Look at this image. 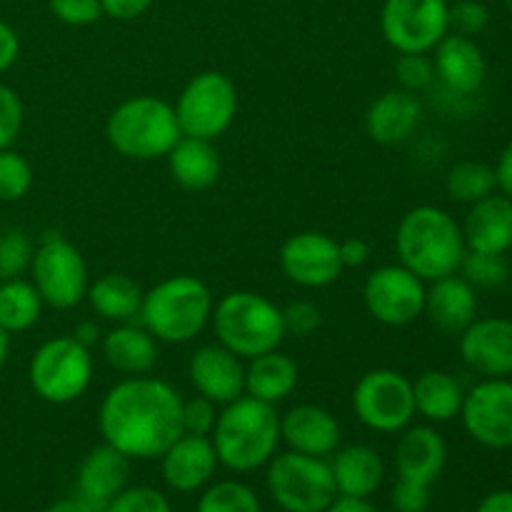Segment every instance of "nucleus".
<instances>
[{"label":"nucleus","instance_id":"obj_25","mask_svg":"<svg viewBox=\"0 0 512 512\" xmlns=\"http://www.w3.org/2000/svg\"><path fill=\"white\" fill-rule=\"evenodd\" d=\"M463 238L468 250L475 253H508L512 248V200L508 195L493 193L470 205Z\"/></svg>","mask_w":512,"mask_h":512},{"label":"nucleus","instance_id":"obj_54","mask_svg":"<svg viewBox=\"0 0 512 512\" xmlns=\"http://www.w3.org/2000/svg\"><path fill=\"white\" fill-rule=\"evenodd\" d=\"M8 355H10V333H5V330L0 328V370H3L5 363H8Z\"/></svg>","mask_w":512,"mask_h":512},{"label":"nucleus","instance_id":"obj_19","mask_svg":"<svg viewBox=\"0 0 512 512\" xmlns=\"http://www.w3.org/2000/svg\"><path fill=\"white\" fill-rule=\"evenodd\" d=\"M433 53L435 80H440L453 95H475L485 85L488 63L473 38L448 33L435 45Z\"/></svg>","mask_w":512,"mask_h":512},{"label":"nucleus","instance_id":"obj_40","mask_svg":"<svg viewBox=\"0 0 512 512\" xmlns=\"http://www.w3.org/2000/svg\"><path fill=\"white\" fill-rule=\"evenodd\" d=\"M25 108L20 95L10 85L0 83V150L10 148L23 130Z\"/></svg>","mask_w":512,"mask_h":512},{"label":"nucleus","instance_id":"obj_22","mask_svg":"<svg viewBox=\"0 0 512 512\" xmlns=\"http://www.w3.org/2000/svg\"><path fill=\"white\" fill-rule=\"evenodd\" d=\"M448 463V445L443 435L430 425H413L400 430L395 445V468L400 478L433 485Z\"/></svg>","mask_w":512,"mask_h":512},{"label":"nucleus","instance_id":"obj_14","mask_svg":"<svg viewBox=\"0 0 512 512\" xmlns=\"http://www.w3.org/2000/svg\"><path fill=\"white\" fill-rule=\"evenodd\" d=\"M465 430L490 450L512 448V380L485 378L465 393L460 408Z\"/></svg>","mask_w":512,"mask_h":512},{"label":"nucleus","instance_id":"obj_9","mask_svg":"<svg viewBox=\"0 0 512 512\" xmlns=\"http://www.w3.org/2000/svg\"><path fill=\"white\" fill-rule=\"evenodd\" d=\"M30 273L43 303L53 310H73L88 295L90 278L83 253L55 230L35 245Z\"/></svg>","mask_w":512,"mask_h":512},{"label":"nucleus","instance_id":"obj_12","mask_svg":"<svg viewBox=\"0 0 512 512\" xmlns=\"http://www.w3.org/2000/svg\"><path fill=\"white\" fill-rule=\"evenodd\" d=\"M448 0H385L380 30L398 53H433L450 33Z\"/></svg>","mask_w":512,"mask_h":512},{"label":"nucleus","instance_id":"obj_18","mask_svg":"<svg viewBox=\"0 0 512 512\" xmlns=\"http://www.w3.org/2000/svg\"><path fill=\"white\" fill-rule=\"evenodd\" d=\"M218 465L220 460L213 440L205 435L183 433L160 455L163 480L175 493H195V490L208 488Z\"/></svg>","mask_w":512,"mask_h":512},{"label":"nucleus","instance_id":"obj_39","mask_svg":"<svg viewBox=\"0 0 512 512\" xmlns=\"http://www.w3.org/2000/svg\"><path fill=\"white\" fill-rule=\"evenodd\" d=\"M103 512H173L170 500L150 485H133L115 495Z\"/></svg>","mask_w":512,"mask_h":512},{"label":"nucleus","instance_id":"obj_53","mask_svg":"<svg viewBox=\"0 0 512 512\" xmlns=\"http://www.w3.org/2000/svg\"><path fill=\"white\" fill-rule=\"evenodd\" d=\"M73 338L78 340L80 345H85V348H93V345H98L100 340H103V333H100L98 323L95 320H83V323L75 325L73 330Z\"/></svg>","mask_w":512,"mask_h":512},{"label":"nucleus","instance_id":"obj_32","mask_svg":"<svg viewBox=\"0 0 512 512\" xmlns=\"http://www.w3.org/2000/svg\"><path fill=\"white\" fill-rule=\"evenodd\" d=\"M43 298L35 290L33 280L10 278L0 280V328L10 335L35 328L43 315Z\"/></svg>","mask_w":512,"mask_h":512},{"label":"nucleus","instance_id":"obj_42","mask_svg":"<svg viewBox=\"0 0 512 512\" xmlns=\"http://www.w3.org/2000/svg\"><path fill=\"white\" fill-rule=\"evenodd\" d=\"M218 420V405L213 400L195 395L193 400H183V433L205 435L210 438Z\"/></svg>","mask_w":512,"mask_h":512},{"label":"nucleus","instance_id":"obj_3","mask_svg":"<svg viewBox=\"0 0 512 512\" xmlns=\"http://www.w3.org/2000/svg\"><path fill=\"white\" fill-rule=\"evenodd\" d=\"M220 465L233 473H253L273 460L280 443V415L275 405L250 395L223 405L210 435Z\"/></svg>","mask_w":512,"mask_h":512},{"label":"nucleus","instance_id":"obj_23","mask_svg":"<svg viewBox=\"0 0 512 512\" xmlns=\"http://www.w3.org/2000/svg\"><path fill=\"white\" fill-rule=\"evenodd\" d=\"M420 118L423 105L418 93H408L403 88L385 90L365 113V133L378 145H400L418 130Z\"/></svg>","mask_w":512,"mask_h":512},{"label":"nucleus","instance_id":"obj_7","mask_svg":"<svg viewBox=\"0 0 512 512\" xmlns=\"http://www.w3.org/2000/svg\"><path fill=\"white\" fill-rule=\"evenodd\" d=\"M33 393L50 405H68L93 380V355L73 335L50 338L33 353L28 365Z\"/></svg>","mask_w":512,"mask_h":512},{"label":"nucleus","instance_id":"obj_29","mask_svg":"<svg viewBox=\"0 0 512 512\" xmlns=\"http://www.w3.org/2000/svg\"><path fill=\"white\" fill-rule=\"evenodd\" d=\"M298 378V363L280 348L270 350L250 360L245 368V395L268 405H278L293 395V390L298 388Z\"/></svg>","mask_w":512,"mask_h":512},{"label":"nucleus","instance_id":"obj_21","mask_svg":"<svg viewBox=\"0 0 512 512\" xmlns=\"http://www.w3.org/2000/svg\"><path fill=\"white\" fill-rule=\"evenodd\" d=\"M423 315L443 335H460L478 318V293L463 275H445L425 290Z\"/></svg>","mask_w":512,"mask_h":512},{"label":"nucleus","instance_id":"obj_30","mask_svg":"<svg viewBox=\"0 0 512 512\" xmlns=\"http://www.w3.org/2000/svg\"><path fill=\"white\" fill-rule=\"evenodd\" d=\"M145 290L125 273H105L88 285L85 300L98 318L110 323H133L140 315Z\"/></svg>","mask_w":512,"mask_h":512},{"label":"nucleus","instance_id":"obj_10","mask_svg":"<svg viewBox=\"0 0 512 512\" xmlns=\"http://www.w3.org/2000/svg\"><path fill=\"white\" fill-rule=\"evenodd\" d=\"M173 108L180 133L188 138L218 140L228 133L238 115V88L220 70H203L188 80Z\"/></svg>","mask_w":512,"mask_h":512},{"label":"nucleus","instance_id":"obj_55","mask_svg":"<svg viewBox=\"0 0 512 512\" xmlns=\"http://www.w3.org/2000/svg\"><path fill=\"white\" fill-rule=\"evenodd\" d=\"M505 8H508V13L512 15V0H505Z\"/></svg>","mask_w":512,"mask_h":512},{"label":"nucleus","instance_id":"obj_36","mask_svg":"<svg viewBox=\"0 0 512 512\" xmlns=\"http://www.w3.org/2000/svg\"><path fill=\"white\" fill-rule=\"evenodd\" d=\"M460 275L468 280L473 288H500L508 283L510 265L505 255L495 253H475L468 250L460 263Z\"/></svg>","mask_w":512,"mask_h":512},{"label":"nucleus","instance_id":"obj_1","mask_svg":"<svg viewBox=\"0 0 512 512\" xmlns=\"http://www.w3.org/2000/svg\"><path fill=\"white\" fill-rule=\"evenodd\" d=\"M98 425L103 443L130 460H155L183 435V398L165 380L133 375L105 393Z\"/></svg>","mask_w":512,"mask_h":512},{"label":"nucleus","instance_id":"obj_11","mask_svg":"<svg viewBox=\"0 0 512 512\" xmlns=\"http://www.w3.org/2000/svg\"><path fill=\"white\" fill-rule=\"evenodd\" d=\"M353 410L360 423L375 433H400L415 418L413 380L390 368L370 370L355 383Z\"/></svg>","mask_w":512,"mask_h":512},{"label":"nucleus","instance_id":"obj_16","mask_svg":"<svg viewBox=\"0 0 512 512\" xmlns=\"http://www.w3.org/2000/svg\"><path fill=\"white\" fill-rule=\"evenodd\" d=\"M460 338V358L483 378L512 375V320L475 318Z\"/></svg>","mask_w":512,"mask_h":512},{"label":"nucleus","instance_id":"obj_26","mask_svg":"<svg viewBox=\"0 0 512 512\" xmlns=\"http://www.w3.org/2000/svg\"><path fill=\"white\" fill-rule=\"evenodd\" d=\"M100 350H103L105 363L128 378L148 375L160 358L158 340L143 325L133 323H118L113 330H108L100 340Z\"/></svg>","mask_w":512,"mask_h":512},{"label":"nucleus","instance_id":"obj_34","mask_svg":"<svg viewBox=\"0 0 512 512\" xmlns=\"http://www.w3.org/2000/svg\"><path fill=\"white\" fill-rule=\"evenodd\" d=\"M195 512H263L253 488L238 480H220L203 488Z\"/></svg>","mask_w":512,"mask_h":512},{"label":"nucleus","instance_id":"obj_51","mask_svg":"<svg viewBox=\"0 0 512 512\" xmlns=\"http://www.w3.org/2000/svg\"><path fill=\"white\" fill-rule=\"evenodd\" d=\"M325 512H380L370 503L368 498H348V495H338Z\"/></svg>","mask_w":512,"mask_h":512},{"label":"nucleus","instance_id":"obj_50","mask_svg":"<svg viewBox=\"0 0 512 512\" xmlns=\"http://www.w3.org/2000/svg\"><path fill=\"white\" fill-rule=\"evenodd\" d=\"M475 512H512V490H495L485 495Z\"/></svg>","mask_w":512,"mask_h":512},{"label":"nucleus","instance_id":"obj_35","mask_svg":"<svg viewBox=\"0 0 512 512\" xmlns=\"http://www.w3.org/2000/svg\"><path fill=\"white\" fill-rule=\"evenodd\" d=\"M33 165L18 150H0V203H18L33 188Z\"/></svg>","mask_w":512,"mask_h":512},{"label":"nucleus","instance_id":"obj_45","mask_svg":"<svg viewBox=\"0 0 512 512\" xmlns=\"http://www.w3.org/2000/svg\"><path fill=\"white\" fill-rule=\"evenodd\" d=\"M323 323V315L320 308L310 300H295L288 308L283 310V325L285 335H295V338H308Z\"/></svg>","mask_w":512,"mask_h":512},{"label":"nucleus","instance_id":"obj_20","mask_svg":"<svg viewBox=\"0 0 512 512\" xmlns=\"http://www.w3.org/2000/svg\"><path fill=\"white\" fill-rule=\"evenodd\" d=\"M340 438V423L323 405H295L280 418V440H285L295 453L328 458L338 450Z\"/></svg>","mask_w":512,"mask_h":512},{"label":"nucleus","instance_id":"obj_17","mask_svg":"<svg viewBox=\"0 0 512 512\" xmlns=\"http://www.w3.org/2000/svg\"><path fill=\"white\" fill-rule=\"evenodd\" d=\"M188 375L198 395L213 400L215 405H228L245 395L243 358L220 343L195 350L188 363Z\"/></svg>","mask_w":512,"mask_h":512},{"label":"nucleus","instance_id":"obj_46","mask_svg":"<svg viewBox=\"0 0 512 512\" xmlns=\"http://www.w3.org/2000/svg\"><path fill=\"white\" fill-rule=\"evenodd\" d=\"M153 5V0H100L103 15L113 20H135Z\"/></svg>","mask_w":512,"mask_h":512},{"label":"nucleus","instance_id":"obj_6","mask_svg":"<svg viewBox=\"0 0 512 512\" xmlns=\"http://www.w3.org/2000/svg\"><path fill=\"white\" fill-rule=\"evenodd\" d=\"M218 343L243 360L278 350L285 340L283 310L265 295L238 290L220 298L213 308Z\"/></svg>","mask_w":512,"mask_h":512},{"label":"nucleus","instance_id":"obj_2","mask_svg":"<svg viewBox=\"0 0 512 512\" xmlns=\"http://www.w3.org/2000/svg\"><path fill=\"white\" fill-rule=\"evenodd\" d=\"M395 253L400 265L420 280H438L460 270L468 245L463 225L438 205H418L400 218L395 230Z\"/></svg>","mask_w":512,"mask_h":512},{"label":"nucleus","instance_id":"obj_28","mask_svg":"<svg viewBox=\"0 0 512 512\" xmlns=\"http://www.w3.org/2000/svg\"><path fill=\"white\" fill-rule=\"evenodd\" d=\"M213 143L215 140L188 138V135L175 143V148L168 153V168L180 188L200 193L218 183L223 163Z\"/></svg>","mask_w":512,"mask_h":512},{"label":"nucleus","instance_id":"obj_47","mask_svg":"<svg viewBox=\"0 0 512 512\" xmlns=\"http://www.w3.org/2000/svg\"><path fill=\"white\" fill-rule=\"evenodd\" d=\"M20 55V38L5 20H0V73L10 70Z\"/></svg>","mask_w":512,"mask_h":512},{"label":"nucleus","instance_id":"obj_15","mask_svg":"<svg viewBox=\"0 0 512 512\" xmlns=\"http://www.w3.org/2000/svg\"><path fill=\"white\" fill-rule=\"evenodd\" d=\"M280 270L300 288H328L345 270L340 243L320 230L290 235L280 248Z\"/></svg>","mask_w":512,"mask_h":512},{"label":"nucleus","instance_id":"obj_38","mask_svg":"<svg viewBox=\"0 0 512 512\" xmlns=\"http://www.w3.org/2000/svg\"><path fill=\"white\" fill-rule=\"evenodd\" d=\"M398 88L408 93H420L435 83V65L428 53H400L395 60Z\"/></svg>","mask_w":512,"mask_h":512},{"label":"nucleus","instance_id":"obj_27","mask_svg":"<svg viewBox=\"0 0 512 512\" xmlns=\"http://www.w3.org/2000/svg\"><path fill=\"white\" fill-rule=\"evenodd\" d=\"M338 495L348 498H370L385 480V463L370 445L355 443L338 448L330 460Z\"/></svg>","mask_w":512,"mask_h":512},{"label":"nucleus","instance_id":"obj_13","mask_svg":"<svg viewBox=\"0 0 512 512\" xmlns=\"http://www.w3.org/2000/svg\"><path fill=\"white\" fill-rule=\"evenodd\" d=\"M425 290V280L405 265H383L365 280L363 303L380 325L405 328L423 315Z\"/></svg>","mask_w":512,"mask_h":512},{"label":"nucleus","instance_id":"obj_24","mask_svg":"<svg viewBox=\"0 0 512 512\" xmlns=\"http://www.w3.org/2000/svg\"><path fill=\"white\" fill-rule=\"evenodd\" d=\"M130 458L113 445H95L78 468V495L103 510L128 488Z\"/></svg>","mask_w":512,"mask_h":512},{"label":"nucleus","instance_id":"obj_48","mask_svg":"<svg viewBox=\"0 0 512 512\" xmlns=\"http://www.w3.org/2000/svg\"><path fill=\"white\" fill-rule=\"evenodd\" d=\"M340 260L345 268H360L370 260V245L363 238H348L340 243Z\"/></svg>","mask_w":512,"mask_h":512},{"label":"nucleus","instance_id":"obj_37","mask_svg":"<svg viewBox=\"0 0 512 512\" xmlns=\"http://www.w3.org/2000/svg\"><path fill=\"white\" fill-rule=\"evenodd\" d=\"M35 243L25 230L13 228L0 235V280L20 278L33 263Z\"/></svg>","mask_w":512,"mask_h":512},{"label":"nucleus","instance_id":"obj_43","mask_svg":"<svg viewBox=\"0 0 512 512\" xmlns=\"http://www.w3.org/2000/svg\"><path fill=\"white\" fill-rule=\"evenodd\" d=\"M50 13L73 28H85L103 18L100 0H50Z\"/></svg>","mask_w":512,"mask_h":512},{"label":"nucleus","instance_id":"obj_5","mask_svg":"<svg viewBox=\"0 0 512 512\" xmlns=\"http://www.w3.org/2000/svg\"><path fill=\"white\" fill-rule=\"evenodd\" d=\"M105 138L123 158L150 163L168 158L183 133L173 105L155 95H135L108 115Z\"/></svg>","mask_w":512,"mask_h":512},{"label":"nucleus","instance_id":"obj_49","mask_svg":"<svg viewBox=\"0 0 512 512\" xmlns=\"http://www.w3.org/2000/svg\"><path fill=\"white\" fill-rule=\"evenodd\" d=\"M495 180H498L500 193L508 195L512 200V140L505 145L503 153H500L498 165H495Z\"/></svg>","mask_w":512,"mask_h":512},{"label":"nucleus","instance_id":"obj_31","mask_svg":"<svg viewBox=\"0 0 512 512\" xmlns=\"http://www.w3.org/2000/svg\"><path fill=\"white\" fill-rule=\"evenodd\" d=\"M415 413L423 415L430 423H450L458 418L463 408L465 390L458 378L445 370H425L413 383Z\"/></svg>","mask_w":512,"mask_h":512},{"label":"nucleus","instance_id":"obj_41","mask_svg":"<svg viewBox=\"0 0 512 512\" xmlns=\"http://www.w3.org/2000/svg\"><path fill=\"white\" fill-rule=\"evenodd\" d=\"M448 20L455 33L473 38V35L483 33L488 28L490 13L480 0H460V3L450 5Z\"/></svg>","mask_w":512,"mask_h":512},{"label":"nucleus","instance_id":"obj_44","mask_svg":"<svg viewBox=\"0 0 512 512\" xmlns=\"http://www.w3.org/2000/svg\"><path fill=\"white\" fill-rule=\"evenodd\" d=\"M430 500V485L418 483V480L398 478V483L390 490V505L395 512H428Z\"/></svg>","mask_w":512,"mask_h":512},{"label":"nucleus","instance_id":"obj_4","mask_svg":"<svg viewBox=\"0 0 512 512\" xmlns=\"http://www.w3.org/2000/svg\"><path fill=\"white\" fill-rule=\"evenodd\" d=\"M215 300L195 275H170L143 295L140 325L158 343L183 345L198 338L213 318Z\"/></svg>","mask_w":512,"mask_h":512},{"label":"nucleus","instance_id":"obj_33","mask_svg":"<svg viewBox=\"0 0 512 512\" xmlns=\"http://www.w3.org/2000/svg\"><path fill=\"white\" fill-rule=\"evenodd\" d=\"M445 190L455 203L475 205L498 190L495 168L480 160H460L445 175Z\"/></svg>","mask_w":512,"mask_h":512},{"label":"nucleus","instance_id":"obj_52","mask_svg":"<svg viewBox=\"0 0 512 512\" xmlns=\"http://www.w3.org/2000/svg\"><path fill=\"white\" fill-rule=\"evenodd\" d=\"M45 512H103L100 508H95L93 503H88L85 498L80 495H68V498H60L55 500L53 505H48Z\"/></svg>","mask_w":512,"mask_h":512},{"label":"nucleus","instance_id":"obj_8","mask_svg":"<svg viewBox=\"0 0 512 512\" xmlns=\"http://www.w3.org/2000/svg\"><path fill=\"white\" fill-rule=\"evenodd\" d=\"M265 480L270 498L285 512H325L338 498L328 460L295 450L273 455Z\"/></svg>","mask_w":512,"mask_h":512}]
</instances>
